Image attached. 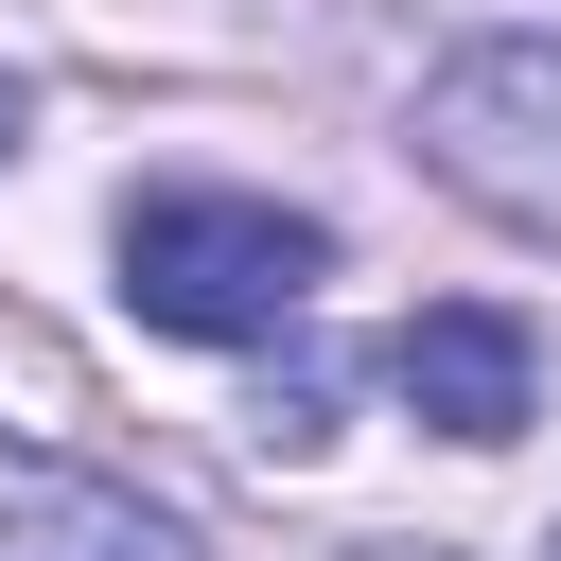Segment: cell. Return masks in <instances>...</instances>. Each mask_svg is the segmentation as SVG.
<instances>
[{"label": "cell", "instance_id": "6da1fadb", "mask_svg": "<svg viewBox=\"0 0 561 561\" xmlns=\"http://www.w3.org/2000/svg\"><path fill=\"white\" fill-rule=\"evenodd\" d=\"M123 316L140 333H193V351H245V333H280L316 280H333V228L316 210H280V193H123Z\"/></svg>", "mask_w": 561, "mask_h": 561}, {"label": "cell", "instance_id": "7a4b0ae2", "mask_svg": "<svg viewBox=\"0 0 561 561\" xmlns=\"http://www.w3.org/2000/svg\"><path fill=\"white\" fill-rule=\"evenodd\" d=\"M421 175L526 245H561V35L508 18V35H456L421 70Z\"/></svg>", "mask_w": 561, "mask_h": 561}, {"label": "cell", "instance_id": "3957f363", "mask_svg": "<svg viewBox=\"0 0 561 561\" xmlns=\"http://www.w3.org/2000/svg\"><path fill=\"white\" fill-rule=\"evenodd\" d=\"M386 386H403V421H438L456 456H508V438L543 421V333H526L508 298H421V316L386 333Z\"/></svg>", "mask_w": 561, "mask_h": 561}, {"label": "cell", "instance_id": "277c9868", "mask_svg": "<svg viewBox=\"0 0 561 561\" xmlns=\"http://www.w3.org/2000/svg\"><path fill=\"white\" fill-rule=\"evenodd\" d=\"M0 561H193V526H175V508H140V491H123V473H88V456L0 438Z\"/></svg>", "mask_w": 561, "mask_h": 561}, {"label": "cell", "instance_id": "5b68a950", "mask_svg": "<svg viewBox=\"0 0 561 561\" xmlns=\"http://www.w3.org/2000/svg\"><path fill=\"white\" fill-rule=\"evenodd\" d=\"M18 123H35V105H18V70H0V158H18Z\"/></svg>", "mask_w": 561, "mask_h": 561}, {"label": "cell", "instance_id": "8992f818", "mask_svg": "<svg viewBox=\"0 0 561 561\" xmlns=\"http://www.w3.org/2000/svg\"><path fill=\"white\" fill-rule=\"evenodd\" d=\"M543 561H561V543H543Z\"/></svg>", "mask_w": 561, "mask_h": 561}, {"label": "cell", "instance_id": "52a82bcc", "mask_svg": "<svg viewBox=\"0 0 561 561\" xmlns=\"http://www.w3.org/2000/svg\"><path fill=\"white\" fill-rule=\"evenodd\" d=\"M421 561H438V543H421Z\"/></svg>", "mask_w": 561, "mask_h": 561}]
</instances>
